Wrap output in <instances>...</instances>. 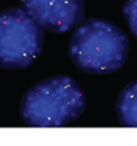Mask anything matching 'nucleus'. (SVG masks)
I'll return each instance as SVG.
<instances>
[{
	"label": "nucleus",
	"instance_id": "f257e3e1",
	"mask_svg": "<svg viewBox=\"0 0 137 146\" xmlns=\"http://www.w3.org/2000/svg\"><path fill=\"white\" fill-rule=\"evenodd\" d=\"M85 109V96L72 78L56 75L37 83L24 94L21 117L31 127H62Z\"/></svg>",
	"mask_w": 137,
	"mask_h": 146
},
{
	"label": "nucleus",
	"instance_id": "f03ea898",
	"mask_svg": "<svg viewBox=\"0 0 137 146\" xmlns=\"http://www.w3.org/2000/svg\"><path fill=\"white\" fill-rule=\"evenodd\" d=\"M69 55L74 64L85 72H114L127 61L128 37L114 24L91 18L74 31Z\"/></svg>",
	"mask_w": 137,
	"mask_h": 146
},
{
	"label": "nucleus",
	"instance_id": "7ed1b4c3",
	"mask_svg": "<svg viewBox=\"0 0 137 146\" xmlns=\"http://www.w3.org/2000/svg\"><path fill=\"white\" fill-rule=\"evenodd\" d=\"M43 28L24 7L0 12V66L25 68L41 53Z\"/></svg>",
	"mask_w": 137,
	"mask_h": 146
},
{
	"label": "nucleus",
	"instance_id": "20e7f679",
	"mask_svg": "<svg viewBox=\"0 0 137 146\" xmlns=\"http://www.w3.org/2000/svg\"><path fill=\"white\" fill-rule=\"evenodd\" d=\"M22 7L43 30L66 33L84 18L83 0H21Z\"/></svg>",
	"mask_w": 137,
	"mask_h": 146
},
{
	"label": "nucleus",
	"instance_id": "39448f33",
	"mask_svg": "<svg viewBox=\"0 0 137 146\" xmlns=\"http://www.w3.org/2000/svg\"><path fill=\"white\" fill-rule=\"evenodd\" d=\"M119 123L125 127H137V81L128 84L116 100Z\"/></svg>",
	"mask_w": 137,
	"mask_h": 146
},
{
	"label": "nucleus",
	"instance_id": "423d86ee",
	"mask_svg": "<svg viewBox=\"0 0 137 146\" xmlns=\"http://www.w3.org/2000/svg\"><path fill=\"white\" fill-rule=\"evenodd\" d=\"M124 16L128 22V27L137 37V0H127L124 5Z\"/></svg>",
	"mask_w": 137,
	"mask_h": 146
}]
</instances>
